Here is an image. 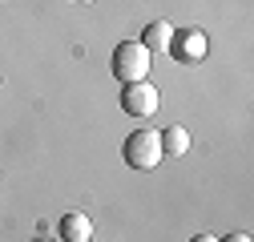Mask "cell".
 Here are the masks:
<instances>
[{
  "label": "cell",
  "mask_w": 254,
  "mask_h": 242,
  "mask_svg": "<svg viewBox=\"0 0 254 242\" xmlns=\"http://www.w3.org/2000/svg\"><path fill=\"white\" fill-rule=\"evenodd\" d=\"M149 73V49L141 41H121L113 49V77L121 85H133V81H145Z\"/></svg>",
  "instance_id": "6da1fadb"
},
{
  "label": "cell",
  "mask_w": 254,
  "mask_h": 242,
  "mask_svg": "<svg viewBox=\"0 0 254 242\" xmlns=\"http://www.w3.org/2000/svg\"><path fill=\"white\" fill-rule=\"evenodd\" d=\"M162 158H166V149H162V133L157 129L129 133V141H125V162H129L133 170H153Z\"/></svg>",
  "instance_id": "7a4b0ae2"
},
{
  "label": "cell",
  "mask_w": 254,
  "mask_h": 242,
  "mask_svg": "<svg viewBox=\"0 0 254 242\" xmlns=\"http://www.w3.org/2000/svg\"><path fill=\"white\" fill-rule=\"evenodd\" d=\"M157 105H162V97H157V89L149 81H133V85L121 89V109L129 117H153Z\"/></svg>",
  "instance_id": "3957f363"
},
{
  "label": "cell",
  "mask_w": 254,
  "mask_h": 242,
  "mask_svg": "<svg viewBox=\"0 0 254 242\" xmlns=\"http://www.w3.org/2000/svg\"><path fill=\"white\" fill-rule=\"evenodd\" d=\"M170 49L178 53V60H202L206 57V37L198 33V28H186V33H174Z\"/></svg>",
  "instance_id": "277c9868"
},
{
  "label": "cell",
  "mask_w": 254,
  "mask_h": 242,
  "mask_svg": "<svg viewBox=\"0 0 254 242\" xmlns=\"http://www.w3.org/2000/svg\"><path fill=\"white\" fill-rule=\"evenodd\" d=\"M89 234H93V222L81 214V210H69V214L61 218V238L65 242H89Z\"/></svg>",
  "instance_id": "5b68a950"
},
{
  "label": "cell",
  "mask_w": 254,
  "mask_h": 242,
  "mask_svg": "<svg viewBox=\"0 0 254 242\" xmlns=\"http://www.w3.org/2000/svg\"><path fill=\"white\" fill-rule=\"evenodd\" d=\"M141 45H145L149 53H166V49L174 45V24H170V20H153V24L145 28Z\"/></svg>",
  "instance_id": "8992f818"
},
{
  "label": "cell",
  "mask_w": 254,
  "mask_h": 242,
  "mask_svg": "<svg viewBox=\"0 0 254 242\" xmlns=\"http://www.w3.org/2000/svg\"><path fill=\"white\" fill-rule=\"evenodd\" d=\"M162 149H166L170 158H182L186 149H190V133H186L182 125H170V129L162 133Z\"/></svg>",
  "instance_id": "52a82bcc"
},
{
  "label": "cell",
  "mask_w": 254,
  "mask_h": 242,
  "mask_svg": "<svg viewBox=\"0 0 254 242\" xmlns=\"http://www.w3.org/2000/svg\"><path fill=\"white\" fill-rule=\"evenodd\" d=\"M218 242H250V234H230V238H218Z\"/></svg>",
  "instance_id": "ba28073f"
},
{
  "label": "cell",
  "mask_w": 254,
  "mask_h": 242,
  "mask_svg": "<svg viewBox=\"0 0 254 242\" xmlns=\"http://www.w3.org/2000/svg\"><path fill=\"white\" fill-rule=\"evenodd\" d=\"M194 242H218V238H210V234H198V238H194Z\"/></svg>",
  "instance_id": "9c48e42d"
},
{
  "label": "cell",
  "mask_w": 254,
  "mask_h": 242,
  "mask_svg": "<svg viewBox=\"0 0 254 242\" xmlns=\"http://www.w3.org/2000/svg\"><path fill=\"white\" fill-rule=\"evenodd\" d=\"M77 4H93V0H77Z\"/></svg>",
  "instance_id": "30bf717a"
},
{
  "label": "cell",
  "mask_w": 254,
  "mask_h": 242,
  "mask_svg": "<svg viewBox=\"0 0 254 242\" xmlns=\"http://www.w3.org/2000/svg\"><path fill=\"white\" fill-rule=\"evenodd\" d=\"M37 242H53V238H37Z\"/></svg>",
  "instance_id": "8fae6325"
}]
</instances>
